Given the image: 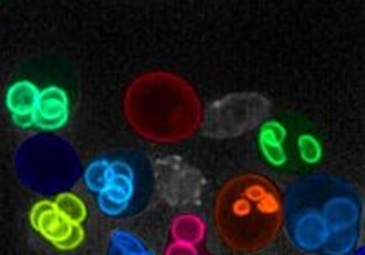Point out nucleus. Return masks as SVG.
<instances>
[{
	"instance_id": "1",
	"label": "nucleus",
	"mask_w": 365,
	"mask_h": 255,
	"mask_svg": "<svg viewBox=\"0 0 365 255\" xmlns=\"http://www.w3.org/2000/svg\"><path fill=\"white\" fill-rule=\"evenodd\" d=\"M282 219L278 189L263 177L232 179L217 197L216 227L221 239L241 254H252L272 243Z\"/></svg>"
},
{
	"instance_id": "2",
	"label": "nucleus",
	"mask_w": 365,
	"mask_h": 255,
	"mask_svg": "<svg viewBox=\"0 0 365 255\" xmlns=\"http://www.w3.org/2000/svg\"><path fill=\"white\" fill-rule=\"evenodd\" d=\"M133 128L148 139L178 140L197 123V99L172 75H146L128 95Z\"/></svg>"
},
{
	"instance_id": "3",
	"label": "nucleus",
	"mask_w": 365,
	"mask_h": 255,
	"mask_svg": "<svg viewBox=\"0 0 365 255\" xmlns=\"http://www.w3.org/2000/svg\"><path fill=\"white\" fill-rule=\"evenodd\" d=\"M17 173L29 189L38 194H66L79 175V159L57 139L28 140L17 155Z\"/></svg>"
},
{
	"instance_id": "4",
	"label": "nucleus",
	"mask_w": 365,
	"mask_h": 255,
	"mask_svg": "<svg viewBox=\"0 0 365 255\" xmlns=\"http://www.w3.org/2000/svg\"><path fill=\"white\" fill-rule=\"evenodd\" d=\"M220 104L223 110L230 111V115H223L217 111H212L207 115V132L214 137H230L240 133L236 119H243V123L249 124L250 128L259 123L265 111L269 110V104L257 97V95H234L228 99L221 100Z\"/></svg>"
},
{
	"instance_id": "5",
	"label": "nucleus",
	"mask_w": 365,
	"mask_h": 255,
	"mask_svg": "<svg viewBox=\"0 0 365 255\" xmlns=\"http://www.w3.org/2000/svg\"><path fill=\"white\" fill-rule=\"evenodd\" d=\"M31 224L38 234L63 250H71L83 241V230L79 224L68 221L57 210L55 202L44 201L35 204L31 210Z\"/></svg>"
},
{
	"instance_id": "6",
	"label": "nucleus",
	"mask_w": 365,
	"mask_h": 255,
	"mask_svg": "<svg viewBox=\"0 0 365 255\" xmlns=\"http://www.w3.org/2000/svg\"><path fill=\"white\" fill-rule=\"evenodd\" d=\"M158 177L163 195L172 204H187L200 195V175L179 159H166L159 162Z\"/></svg>"
},
{
	"instance_id": "7",
	"label": "nucleus",
	"mask_w": 365,
	"mask_h": 255,
	"mask_svg": "<svg viewBox=\"0 0 365 255\" xmlns=\"http://www.w3.org/2000/svg\"><path fill=\"white\" fill-rule=\"evenodd\" d=\"M296 212L289 219V234L296 248L307 254L324 250L329 239V227L322 214L312 208H291Z\"/></svg>"
},
{
	"instance_id": "8",
	"label": "nucleus",
	"mask_w": 365,
	"mask_h": 255,
	"mask_svg": "<svg viewBox=\"0 0 365 255\" xmlns=\"http://www.w3.org/2000/svg\"><path fill=\"white\" fill-rule=\"evenodd\" d=\"M133 192H135V175L132 166L126 162H112V181L108 188L97 197L101 212L112 217L120 215L132 202Z\"/></svg>"
},
{
	"instance_id": "9",
	"label": "nucleus",
	"mask_w": 365,
	"mask_h": 255,
	"mask_svg": "<svg viewBox=\"0 0 365 255\" xmlns=\"http://www.w3.org/2000/svg\"><path fill=\"white\" fill-rule=\"evenodd\" d=\"M322 217L329 227V235L360 228V204L353 194H332L322 202Z\"/></svg>"
},
{
	"instance_id": "10",
	"label": "nucleus",
	"mask_w": 365,
	"mask_h": 255,
	"mask_svg": "<svg viewBox=\"0 0 365 255\" xmlns=\"http://www.w3.org/2000/svg\"><path fill=\"white\" fill-rule=\"evenodd\" d=\"M68 115H70L68 97L61 88L51 86L41 91L37 110L34 113L35 126L53 132L68 123Z\"/></svg>"
},
{
	"instance_id": "11",
	"label": "nucleus",
	"mask_w": 365,
	"mask_h": 255,
	"mask_svg": "<svg viewBox=\"0 0 365 255\" xmlns=\"http://www.w3.org/2000/svg\"><path fill=\"white\" fill-rule=\"evenodd\" d=\"M38 97H41V91L28 80H21L9 88L8 95H6V104L11 111L13 120L19 126L28 128L34 124V113L37 110Z\"/></svg>"
},
{
	"instance_id": "12",
	"label": "nucleus",
	"mask_w": 365,
	"mask_h": 255,
	"mask_svg": "<svg viewBox=\"0 0 365 255\" xmlns=\"http://www.w3.org/2000/svg\"><path fill=\"white\" fill-rule=\"evenodd\" d=\"M172 235L178 243H185V244H195L203 241L205 235V224L200 217H195V215H179L178 219L172 224Z\"/></svg>"
},
{
	"instance_id": "13",
	"label": "nucleus",
	"mask_w": 365,
	"mask_h": 255,
	"mask_svg": "<svg viewBox=\"0 0 365 255\" xmlns=\"http://www.w3.org/2000/svg\"><path fill=\"white\" fill-rule=\"evenodd\" d=\"M108 255H155L146 250L145 244L126 230H113L110 235Z\"/></svg>"
},
{
	"instance_id": "14",
	"label": "nucleus",
	"mask_w": 365,
	"mask_h": 255,
	"mask_svg": "<svg viewBox=\"0 0 365 255\" xmlns=\"http://www.w3.org/2000/svg\"><path fill=\"white\" fill-rule=\"evenodd\" d=\"M112 181V162L99 159L93 161L84 172V184L93 194H103Z\"/></svg>"
},
{
	"instance_id": "15",
	"label": "nucleus",
	"mask_w": 365,
	"mask_h": 255,
	"mask_svg": "<svg viewBox=\"0 0 365 255\" xmlns=\"http://www.w3.org/2000/svg\"><path fill=\"white\" fill-rule=\"evenodd\" d=\"M55 206H57V210L61 212L68 221L73 222V224H79V222H83L84 217H86V206H84V202L73 194L57 195Z\"/></svg>"
},
{
	"instance_id": "16",
	"label": "nucleus",
	"mask_w": 365,
	"mask_h": 255,
	"mask_svg": "<svg viewBox=\"0 0 365 255\" xmlns=\"http://www.w3.org/2000/svg\"><path fill=\"white\" fill-rule=\"evenodd\" d=\"M299 148H302V155L303 159L307 162H314L319 159V146L312 137H302L299 140Z\"/></svg>"
},
{
	"instance_id": "17",
	"label": "nucleus",
	"mask_w": 365,
	"mask_h": 255,
	"mask_svg": "<svg viewBox=\"0 0 365 255\" xmlns=\"http://www.w3.org/2000/svg\"><path fill=\"white\" fill-rule=\"evenodd\" d=\"M166 255H197V251H195V248L192 246V244L178 243V241H175L174 244H170V246H168Z\"/></svg>"
},
{
	"instance_id": "18",
	"label": "nucleus",
	"mask_w": 365,
	"mask_h": 255,
	"mask_svg": "<svg viewBox=\"0 0 365 255\" xmlns=\"http://www.w3.org/2000/svg\"><path fill=\"white\" fill-rule=\"evenodd\" d=\"M354 255H365V246H364V248H360V250H358L356 254H354Z\"/></svg>"
}]
</instances>
